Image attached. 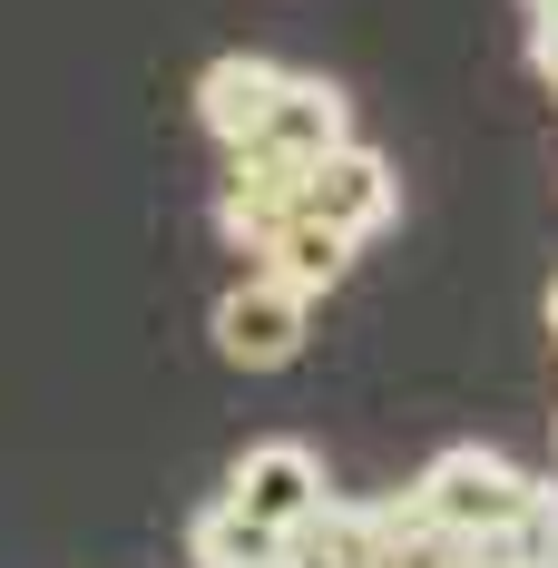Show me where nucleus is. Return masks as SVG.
I'll return each instance as SVG.
<instances>
[{
    "label": "nucleus",
    "mask_w": 558,
    "mask_h": 568,
    "mask_svg": "<svg viewBox=\"0 0 558 568\" xmlns=\"http://www.w3.org/2000/svg\"><path fill=\"white\" fill-rule=\"evenodd\" d=\"M225 158H235V168H225L216 226L235 235L245 255H255V245H265V235H275L284 216H294V206H304V176H294V168H275V158H255V148H225Z\"/></svg>",
    "instance_id": "nucleus-8"
},
{
    "label": "nucleus",
    "mask_w": 558,
    "mask_h": 568,
    "mask_svg": "<svg viewBox=\"0 0 558 568\" xmlns=\"http://www.w3.org/2000/svg\"><path fill=\"white\" fill-rule=\"evenodd\" d=\"M539 529H549V559H558V490H539Z\"/></svg>",
    "instance_id": "nucleus-12"
},
{
    "label": "nucleus",
    "mask_w": 558,
    "mask_h": 568,
    "mask_svg": "<svg viewBox=\"0 0 558 568\" xmlns=\"http://www.w3.org/2000/svg\"><path fill=\"white\" fill-rule=\"evenodd\" d=\"M275 89H284V69L255 59V50L206 59V69H196V118H206V138H216V148H245V138L265 128V109H275Z\"/></svg>",
    "instance_id": "nucleus-6"
},
{
    "label": "nucleus",
    "mask_w": 558,
    "mask_h": 568,
    "mask_svg": "<svg viewBox=\"0 0 558 568\" xmlns=\"http://www.w3.org/2000/svg\"><path fill=\"white\" fill-rule=\"evenodd\" d=\"M343 138H353V109H343V89L334 79H314V69H284V89H275V109H265V128L245 138L255 158H275V168H314V158H334Z\"/></svg>",
    "instance_id": "nucleus-4"
},
{
    "label": "nucleus",
    "mask_w": 558,
    "mask_h": 568,
    "mask_svg": "<svg viewBox=\"0 0 558 568\" xmlns=\"http://www.w3.org/2000/svg\"><path fill=\"white\" fill-rule=\"evenodd\" d=\"M412 490H422V510H432L442 539H500V529H519V519H539V480H529L509 452H480V442L442 452Z\"/></svg>",
    "instance_id": "nucleus-1"
},
{
    "label": "nucleus",
    "mask_w": 558,
    "mask_h": 568,
    "mask_svg": "<svg viewBox=\"0 0 558 568\" xmlns=\"http://www.w3.org/2000/svg\"><path fill=\"white\" fill-rule=\"evenodd\" d=\"M529 69L558 89V10H549V20H529Z\"/></svg>",
    "instance_id": "nucleus-11"
},
{
    "label": "nucleus",
    "mask_w": 558,
    "mask_h": 568,
    "mask_svg": "<svg viewBox=\"0 0 558 568\" xmlns=\"http://www.w3.org/2000/svg\"><path fill=\"white\" fill-rule=\"evenodd\" d=\"M284 568H383V519L324 500L314 519L284 529Z\"/></svg>",
    "instance_id": "nucleus-10"
},
{
    "label": "nucleus",
    "mask_w": 558,
    "mask_h": 568,
    "mask_svg": "<svg viewBox=\"0 0 558 568\" xmlns=\"http://www.w3.org/2000/svg\"><path fill=\"white\" fill-rule=\"evenodd\" d=\"M549 343H558V284H549Z\"/></svg>",
    "instance_id": "nucleus-13"
},
{
    "label": "nucleus",
    "mask_w": 558,
    "mask_h": 568,
    "mask_svg": "<svg viewBox=\"0 0 558 568\" xmlns=\"http://www.w3.org/2000/svg\"><path fill=\"white\" fill-rule=\"evenodd\" d=\"M186 559H196V568H284V529L216 490L206 510L186 519Z\"/></svg>",
    "instance_id": "nucleus-9"
},
{
    "label": "nucleus",
    "mask_w": 558,
    "mask_h": 568,
    "mask_svg": "<svg viewBox=\"0 0 558 568\" xmlns=\"http://www.w3.org/2000/svg\"><path fill=\"white\" fill-rule=\"evenodd\" d=\"M549 10H558V0H529V20H549Z\"/></svg>",
    "instance_id": "nucleus-14"
},
{
    "label": "nucleus",
    "mask_w": 558,
    "mask_h": 568,
    "mask_svg": "<svg viewBox=\"0 0 558 568\" xmlns=\"http://www.w3.org/2000/svg\"><path fill=\"white\" fill-rule=\"evenodd\" d=\"M225 500H245L255 519L294 529V519H314L324 500H334V480H324V452H304V442H255V452L235 460Z\"/></svg>",
    "instance_id": "nucleus-5"
},
{
    "label": "nucleus",
    "mask_w": 558,
    "mask_h": 568,
    "mask_svg": "<svg viewBox=\"0 0 558 568\" xmlns=\"http://www.w3.org/2000/svg\"><path fill=\"white\" fill-rule=\"evenodd\" d=\"M353 255H363V235L324 226L314 206H294V216H284V226L265 235V245H255V265H265L275 284H294L304 304H314V294H334V284L353 275Z\"/></svg>",
    "instance_id": "nucleus-7"
},
{
    "label": "nucleus",
    "mask_w": 558,
    "mask_h": 568,
    "mask_svg": "<svg viewBox=\"0 0 558 568\" xmlns=\"http://www.w3.org/2000/svg\"><path fill=\"white\" fill-rule=\"evenodd\" d=\"M304 206H314L324 226H343V235H383L392 216H402V176H392L383 148L343 138L334 158H314V168H304Z\"/></svg>",
    "instance_id": "nucleus-3"
},
{
    "label": "nucleus",
    "mask_w": 558,
    "mask_h": 568,
    "mask_svg": "<svg viewBox=\"0 0 558 568\" xmlns=\"http://www.w3.org/2000/svg\"><path fill=\"white\" fill-rule=\"evenodd\" d=\"M304 324H314V304L255 265L245 284L216 294V324H206V334H216V353L235 363V373H284V363L304 353Z\"/></svg>",
    "instance_id": "nucleus-2"
}]
</instances>
